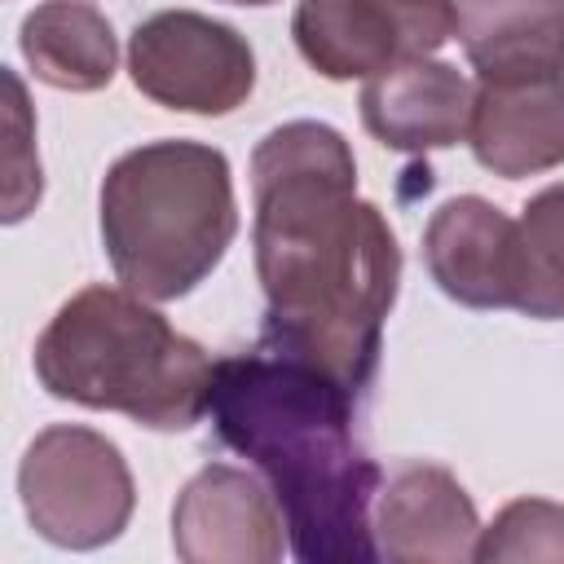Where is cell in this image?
<instances>
[{"mask_svg": "<svg viewBox=\"0 0 564 564\" xmlns=\"http://www.w3.org/2000/svg\"><path fill=\"white\" fill-rule=\"evenodd\" d=\"M251 247L269 300L264 344L366 388L401 282L388 216L357 198V159L339 128L291 119L251 154Z\"/></svg>", "mask_w": 564, "mask_h": 564, "instance_id": "1", "label": "cell"}, {"mask_svg": "<svg viewBox=\"0 0 564 564\" xmlns=\"http://www.w3.org/2000/svg\"><path fill=\"white\" fill-rule=\"evenodd\" d=\"M212 410L220 436L273 480L300 560L379 555V471L352 445V392L339 379L260 344L251 357L216 361Z\"/></svg>", "mask_w": 564, "mask_h": 564, "instance_id": "2", "label": "cell"}, {"mask_svg": "<svg viewBox=\"0 0 564 564\" xmlns=\"http://www.w3.org/2000/svg\"><path fill=\"white\" fill-rule=\"evenodd\" d=\"M31 361L48 397L115 410L154 432H185L212 410L207 348L128 286L75 291L40 330Z\"/></svg>", "mask_w": 564, "mask_h": 564, "instance_id": "3", "label": "cell"}, {"mask_svg": "<svg viewBox=\"0 0 564 564\" xmlns=\"http://www.w3.org/2000/svg\"><path fill=\"white\" fill-rule=\"evenodd\" d=\"M97 216L115 278L141 300H181L238 234L229 159L203 141H145L101 176Z\"/></svg>", "mask_w": 564, "mask_h": 564, "instance_id": "4", "label": "cell"}, {"mask_svg": "<svg viewBox=\"0 0 564 564\" xmlns=\"http://www.w3.org/2000/svg\"><path fill=\"white\" fill-rule=\"evenodd\" d=\"M18 498L44 542L97 551L128 529L137 485L115 441L79 423H53L18 463Z\"/></svg>", "mask_w": 564, "mask_h": 564, "instance_id": "5", "label": "cell"}, {"mask_svg": "<svg viewBox=\"0 0 564 564\" xmlns=\"http://www.w3.org/2000/svg\"><path fill=\"white\" fill-rule=\"evenodd\" d=\"M128 75L150 101L216 119L251 97L256 53L229 22L194 9H163L137 22L128 40Z\"/></svg>", "mask_w": 564, "mask_h": 564, "instance_id": "6", "label": "cell"}, {"mask_svg": "<svg viewBox=\"0 0 564 564\" xmlns=\"http://www.w3.org/2000/svg\"><path fill=\"white\" fill-rule=\"evenodd\" d=\"M454 0H300L291 35L326 79H370L454 40Z\"/></svg>", "mask_w": 564, "mask_h": 564, "instance_id": "7", "label": "cell"}, {"mask_svg": "<svg viewBox=\"0 0 564 564\" xmlns=\"http://www.w3.org/2000/svg\"><path fill=\"white\" fill-rule=\"evenodd\" d=\"M172 551L185 564H273L286 551V516L251 471L207 463L176 494Z\"/></svg>", "mask_w": 564, "mask_h": 564, "instance_id": "8", "label": "cell"}, {"mask_svg": "<svg viewBox=\"0 0 564 564\" xmlns=\"http://www.w3.org/2000/svg\"><path fill=\"white\" fill-rule=\"evenodd\" d=\"M370 529L375 551L392 564H463L476 555L480 516L454 471L405 463L379 485Z\"/></svg>", "mask_w": 564, "mask_h": 564, "instance_id": "9", "label": "cell"}, {"mask_svg": "<svg viewBox=\"0 0 564 564\" xmlns=\"http://www.w3.org/2000/svg\"><path fill=\"white\" fill-rule=\"evenodd\" d=\"M467 145L502 181L538 176L564 163V70L480 79L471 97Z\"/></svg>", "mask_w": 564, "mask_h": 564, "instance_id": "10", "label": "cell"}, {"mask_svg": "<svg viewBox=\"0 0 564 564\" xmlns=\"http://www.w3.org/2000/svg\"><path fill=\"white\" fill-rule=\"evenodd\" d=\"M432 282L467 308L516 304V220L480 194L441 203L423 229Z\"/></svg>", "mask_w": 564, "mask_h": 564, "instance_id": "11", "label": "cell"}, {"mask_svg": "<svg viewBox=\"0 0 564 564\" xmlns=\"http://www.w3.org/2000/svg\"><path fill=\"white\" fill-rule=\"evenodd\" d=\"M476 88L467 75L436 57H414L388 66L361 88V123L366 132L401 154L449 150L467 141Z\"/></svg>", "mask_w": 564, "mask_h": 564, "instance_id": "12", "label": "cell"}, {"mask_svg": "<svg viewBox=\"0 0 564 564\" xmlns=\"http://www.w3.org/2000/svg\"><path fill=\"white\" fill-rule=\"evenodd\" d=\"M454 35L480 79L564 70V0H458Z\"/></svg>", "mask_w": 564, "mask_h": 564, "instance_id": "13", "label": "cell"}, {"mask_svg": "<svg viewBox=\"0 0 564 564\" xmlns=\"http://www.w3.org/2000/svg\"><path fill=\"white\" fill-rule=\"evenodd\" d=\"M18 48L40 84L62 93H97L115 79L119 44L106 22L84 0H44L18 26Z\"/></svg>", "mask_w": 564, "mask_h": 564, "instance_id": "14", "label": "cell"}, {"mask_svg": "<svg viewBox=\"0 0 564 564\" xmlns=\"http://www.w3.org/2000/svg\"><path fill=\"white\" fill-rule=\"evenodd\" d=\"M533 322L564 317V185L533 194L516 220V304Z\"/></svg>", "mask_w": 564, "mask_h": 564, "instance_id": "15", "label": "cell"}, {"mask_svg": "<svg viewBox=\"0 0 564 564\" xmlns=\"http://www.w3.org/2000/svg\"><path fill=\"white\" fill-rule=\"evenodd\" d=\"M471 560H480V564H502V560L564 564V507L551 498L507 502L489 524H480Z\"/></svg>", "mask_w": 564, "mask_h": 564, "instance_id": "16", "label": "cell"}, {"mask_svg": "<svg viewBox=\"0 0 564 564\" xmlns=\"http://www.w3.org/2000/svg\"><path fill=\"white\" fill-rule=\"evenodd\" d=\"M9 88V159H4V220L18 225L35 203H40V159L31 150V110H26V88L13 70H4Z\"/></svg>", "mask_w": 564, "mask_h": 564, "instance_id": "17", "label": "cell"}, {"mask_svg": "<svg viewBox=\"0 0 564 564\" xmlns=\"http://www.w3.org/2000/svg\"><path fill=\"white\" fill-rule=\"evenodd\" d=\"M225 4H251V9H260V4H273V0H225Z\"/></svg>", "mask_w": 564, "mask_h": 564, "instance_id": "18", "label": "cell"}]
</instances>
